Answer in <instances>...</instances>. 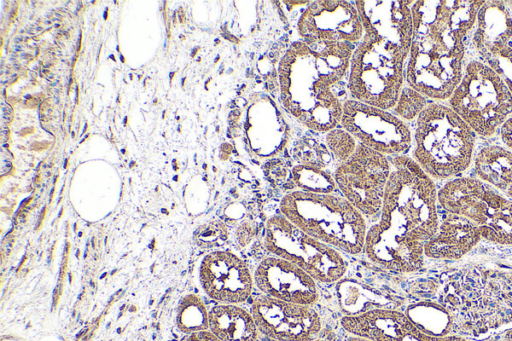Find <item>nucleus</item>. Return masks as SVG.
Wrapping results in <instances>:
<instances>
[{"label":"nucleus","mask_w":512,"mask_h":341,"mask_svg":"<svg viewBox=\"0 0 512 341\" xmlns=\"http://www.w3.org/2000/svg\"><path fill=\"white\" fill-rule=\"evenodd\" d=\"M337 293L343 316L359 315L380 308L396 309L388 298L356 282L339 281Z\"/></svg>","instance_id":"obj_21"},{"label":"nucleus","mask_w":512,"mask_h":341,"mask_svg":"<svg viewBox=\"0 0 512 341\" xmlns=\"http://www.w3.org/2000/svg\"><path fill=\"white\" fill-rule=\"evenodd\" d=\"M392 171L375 222L383 230L424 245L438 231V191L433 179L407 155L390 158Z\"/></svg>","instance_id":"obj_3"},{"label":"nucleus","mask_w":512,"mask_h":341,"mask_svg":"<svg viewBox=\"0 0 512 341\" xmlns=\"http://www.w3.org/2000/svg\"><path fill=\"white\" fill-rule=\"evenodd\" d=\"M273 341V340H272Z\"/></svg>","instance_id":"obj_39"},{"label":"nucleus","mask_w":512,"mask_h":341,"mask_svg":"<svg viewBox=\"0 0 512 341\" xmlns=\"http://www.w3.org/2000/svg\"><path fill=\"white\" fill-rule=\"evenodd\" d=\"M255 287L278 300L313 306L320 298L317 281L291 261L275 255L262 258L253 272Z\"/></svg>","instance_id":"obj_16"},{"label":"nucleus","mask_w":512,"mask_h":341,"mask_svg":"<svg viewBox=\"0 0 512 341\" xmlns=\"http://www.w3.org/2000/svg\"><path fill=\"white\" fill-rule=\"evenodd\" d=\"M279 209L315 239L350 255L363 253L366 218L342 195L289 191L281 198Z\"/></svg>","instance_id":"obj_6"},{"label":"nucleus","mask_w":512,"mask_h":341,"mask_svg":"<svg viewBox=\"0 0 512 341\" xmlns=\"http://www.w3.org/2000/svg\"><path fill=\"white\" fill-rule=\"evenodd\" d=\"M200 282L205 293L224 304H242L255 287L248 264L230 250L208 253L200 265Z\"/></svg>","instance_id":"obj_15"},{"label":"nucleus","mask_w":512,"mask_h":341,"mask_svg":"<svg viewBox=\"0 0 512 341\" xmlns=\"http://www.w3.org/2000/svg\"><path fill=\"white\" fill-rule=\"evenodd\" d=\"M448 104L476 135L490 138L512 115V92L491 67L474 59L465 64Z\"/></svg>","instance_id":"obj_7"},{"label":"nucleus","mask_w":512,"mask_h":341,"mask_svg":"<svg viewBox=\"0 0 512 341\" xmlns=\"http://www.w3.org/2000/svg\"><path fill=\"white\" fill-rule=\"evenodd\" d=\"M340 126L359 143L386 156L406 155L413 143L407 122L393 112L348 98Z\"/></svg>","instance_id":"obj_11"},{"label":"nucleus","mask_w":512,"mask_h":341,"mask_svg":"<svg viewBox=\"0 0 512 341\" xmlns=\"http://www.w3.org/2000/svg\"><path fill=\"white\" fill-rule=\"evenodd\" d=\"M392 163L388 156L358 142L354 153L334 169L337 189L365 218L377 221Z\"/></svg>","instance_id":"obj_10"},{"label":"nucleus","mask_w":512,"mask_h":341,"mask_svg":"<svg viewBox=\"0 0 512 341\" xmlns=\"http://www.w3.org/2000/svg\"><path fill=\"white\" fill-rule=\"evenodd\" d=\"M480 239L478 228L469 220L444 211L437 233L424 246V254L435 259H456Z\"/></svg>","instance_id":"obj_18"},{"label":"nucleus","mask_w":512,"mask_h":341,"mask_svg":"<svg viewBox=\"0 0 512 341\" xmlns=\"http://www.w3.org/2000/svg\"><path fill=\"white\" fill-rule=\"evenodd\" d=\"M325 144L339 164L354 153L358 141L349 132L338 126L326 133Z\"/></svg>","instance_id":"obj_27"},{"label":"nucleus","mask_w":512,"mask_h":341,"mask_svg":"<svg viewBox=\"0 0 512 341\" xmlns=\"http://www.w3.org/2000/svg\"><path fill=\"white\" fill-rule=\"evenodd\" d=\"M178 15H179L180 22L183 23L185 20V16H184V13L182 12V8L179 9Z\"/></svg>","instance_id":"obj_34"},{"label":"nucleus","mask_w":512,"mask_h":341,"mask_svg":"<svg viewBox=\"0 0 512 341\" xmlns=\"http://www.w3.org/2000/svg\"><path fill=\"white\" fill-rule=\"evenodd\" d=\"M428 103L427 97L407 85L403 87L392 110L397 117L407 122L417 119Z\"/></svg>","instance_id":"obj_26"},{"label":"nucleus","mask_w":512,"mask_h":341,"mask_svg":"<svg viewBox=\"0 0 512 341\" xmlns=\"http://www.w3.org/2000/svg\"><path fill=\"white\" fill-rule=\"evenodd\" d=\"M292 159L296 164L329 169L330 163L335 159L326 146L313 139L298 141L292 149Z\"/></svg>","instance_id":"obj_25"},{"label":"nucleus","mask_w":512,"mask_h":341,"mask_svg":"<svg viewBox=\"0 0 512 341\" xmlns=\"http://www.w3.org/2000/svg\"><path fill=\"white\" fill-rule=\"evenodd\" d=\"M76 102H78V86H76Z\"/></svg>","instance_id":"obj_35"},{"label":"nucleus","mask_w":512,"mask_h":341,"mask_svg":"<svg viewBox=\"0 0 512 341\" xmlns=\"http://www.w3.org/2000/svg\"><path fill=\"white\" fill-rule=\"evenodd\" d=\"M356 46L300 39L281 57L277 79L282 105L312 132L327 133L340 126Z\"/></svg>","instance_id":"obj_1"},{"label":"nucleus","mask_w":512,"mask_h":341,"mask_svg":"<svg viewBox=\"0 0 512 341\" xmlns=\"http://www.w3.org/2000/svg\"><path fill=\"white\" fill-rule=\"evenodd\" d=\"M404 313L417 328L429 335L448 336L453 330V318L443 305L419 302L409 305Z\"/></svg>","instance_id":"obj_22"},{"label":"nucleus","mask_w":512,"mask_h":341,"mask_svg":"<svg viewBox=\"0 0 512 341\" xmlns=\"http://www.w3.org/2000/svg\"><path fill=\"white\" fill-rule=\"evenodd\" d=\"M363 253L373 264L398 273L417 271L425 256L423 245L396 237L376 223L368 227Z\"/></svg>","instance_id":"obj_17"},{"label":"nucleus","mask_w":512,"mask_h":341,"mask_svg":"<svg viewBox=\"0 0 512 341\" xmlns=\"http://www.w3.org/2000/svg\"><path fill=\"white\" fill-rule=\"evenodd\" d=\"M411 43L365 30L350 61L349 97L392 110L404 87Z\"/></svg>","instance_id":"obj_5"},{"label":"nucleus","mask_w":512,"mask_h":341,"mask_svg":"<svg viewBox=\"0 0 512 341\" xmlns=\"http://www.w3.org/2000/svg\"><path fill=\"white\" fill-rule=\"evenodd\" d=\"M176 324L185 334L209 329V311L204 302L193 294L185 296L178 306Z\"/></svg>","instance_id":"obj_24"},{"label":"nucleus","mask_w":512,"mask_h":341,"mask_svg":"<svg viewBox=\"0 0 512 341\" xmlns=\"http://www.w3.org/2000/svg\"><path fill=\"white\" fill-rule=\"evenodd\" d=\"M347 341H372V340H369V339H366V338H363V337H358V336L350 335L347 338Z\"/></svg>","instance_id":"obj_33"},{"label":"nucleus","mask_w":512,"mask_h":341,"mask_svg":"<svg viewBox=\"0 0 512 341\" xmlns=\"http://www.w3.org/2000/svg\"><path fill=\"white\" fill-rule=\"evenodd\" d=\"M297 33L304 41L348 42L362 40L364 30L352 2L343 0L313 1L301 13Z\"/></svg>","instance_id":"obj_14"},{"label":"nucleus","mask_w":512,"mask_h":341,"mask_svg":"<svg viewBox=\"0 0 512 341\" xmlns=\"http://www.w3.org/2000/svg\"><path fill=\"white\" fill-rule=\"evenodd\" d=\"M209 330L221 341H260L252 313L240 304L213 306L209 310Z\"/></svg>","instance_id":"obj_19"},{"label":"nucleus","mask_w":512,"mask_h":341,"mask_svg":"<svg viewBox=\"0 0 512 341\" xmlns=\"http://www.w3.org/2000/svg\"><path fill=\"white\" fill-rule=\"evenodd\" d=\"M288 182L294 190L311 193H335L337 186L334 172L302 164H294L289 171Z\"/></svg>","instance_id":"obj_23"},{"label":"nucleus","mask_w":512,"mask_h":341,"mask_svg":"<svg viewBox=\"0 0 512 341\" xmlns=\"http://www.w3.org/2000/svg\"><path fill=\"white\" fill-rule=\"evenodd\" d=\"M476 136L448 105L429 101L416 119L412 158L432 179L460 177L471 165Z\"/></svg>","instance_id":"obj_4"},{"label":"nucleus","mask_w":512,"mask_h":341,"mask_svg":"<svg viewBox=\"0 0 512 341\" xmlns=\"http://www.w3.org/2000/svg\"><path fill=\"white\" fill-rule=\"evenodd\" d=\"M438 204L445 212L469 220L481 238L512 244V200L479 178L449 180L438 191Z\"/></svg>","instance_id":"obj_8"},{"label":"nucleus","mask_w":512,"mask_h":341,"mask_svg":"<svg viewBox=\"0 0 512 341\" xmlns=\"http://www.w3.org/2000/svg\"><path fill=\"white\" fill-rule=\"evenodd\" d=\"M229 238V230L222 221H211L200 226L195 234L196 244L205 249L218 248L226 243Z\"/></svg>","instance_id":"obj_28"},{"label":"nucleus","mask_w":512,"mask_h":341,"mask_svg":"<svg viewBox=\"0 0 512 341\" xmlns=\"http://www.w3.org/2000/svg\"><path fill=\"white\" fill-rule=\"evenodd\" d=\"M477 178L493 186L512 200V151L490 144L482 147L474 158Z\"/></svg>","instance_id":"obj_20"},{"label":"nucleus","mask_w":512,"mask_h":341,"mask_svg":"<svg viewBox=\"0 0 512 341\" xmlns=\"http://www.w3.org/2000/svg\"><path fill=\"white\" fill-rule=\"evenodd\" d=\"M504 1H484L478 11L472 45L512 92V10Z\"/></svg>","instance_id":"obj_13"},{"label":"nucleus","mask_w":512,"mask_h":341,"mask_svg":"<svg viewBox=\"0 0 512 341\" xmlns=\"http://www.w3.org/2000/svg\"><path fill=\"white\" fill-rule=\"evenodd\" d=\"M503 341H512V328L506 330L502 336Z\"/></svg>","instance_id":"obj_32"},{"label":"nucleus","mask_w":512,"mask_h":341,"mask_svg":"<svg viewBox=\"0 0 512 341\" xmlns=\"http://www.w3.org/2000/svg\"><path fill=\"white\" fill-rule=\"evenodd\" d=\"M87 126H88V124L86 123V124H85V127H84V129H83V133H82V134H84V132L86 131Z\"/></svg>","instance_id":"obj_36"},{"label":"nucleus","mask_w":512,"mask_h":341,"mask_svg":"<svg viewBox=\"0 0 512 341\" xmlns=\"http://www.w3.org/2000/svg\"><path fill=\"white\" fill-rule=\"evenodd\" d=\"M263 244L268 253L293 262L320 283L338 282L348 269L341 251L308 235L281 213L267 220Z\"/></svg>","instance_id":"obj_9"},{"label":"nucleus","mask_w":512,"mask_h":341,"mask_svg":"<svg viewBox=\"0 0 512 341\" xmlns=\"http://www.w3.org/2000/svg\"><path fill=\"white\" fill-rule=\"evenodd\" d=\"M484 1H414L413 38L406 64L407 85L431 101L448 100L465 63V39Z\"/></svg>","instance_id":"obj_2"},{"label":"nucleus","mask_w":512,"mask_h":341,"mask_svg":"<svg viewBox=\"0 0 512 341\" xmlns=\"http://www.w3.org/2000/svg\"><path fill=\"white\" fill-rule=\"evenodd\" d=\"M499 133L504 146L512 151V117L502 125Z\"/></svg>","instance_id":"obj_31"},{"label":"nucleus","mask_w":512,"mask_h":341,"mask_svg":"<svg viewBox=\"0 0 512 341\" xmlns=\"http://www.w3.org/2000/svg\"><path fill=\"white\" fill-rule=\"evenodd\" d=\"M107 10L108 9H106V11H105L104 19H107Z\"/></svg>","instance_id":"obj_37"},{"label":"nucleus","mask_w":512,"mask_h":341,"mask_svg":"<svg viewBox=\"0 0 512 341\" xmlns=\"http://www.w3.org/2000/svg\"><path fill=\"white\" fill-rule=\"evenodd\" d=\"M181 341H221L209 329L186 334Z\"/></svg>","instance_id":"obj_30"},{"label":"nucleus","mask_w":512,"mask_h":341,"mask_svg":"<svg viewBox=\"0 0 512 341\" xmlns=\"http://www.w3.org/2000/svg\"><path fill=\"white\" fill-rule=\"evenodd\" d=\"M249 310L260 333L273 341H315L322 331L321 316L313 306L262 294Z\"/></svg>","instance_id":"obj_12"},{"label":"nucleus","mask_w":512,"mask_h":341,"mask_svg":"<svg viewBox=\"0 0 512 341\" xmlns=\"http://www.w3.org/2000/svg\"><path fill=\"white\" fill-rule=\"evenodd\" d=\"M127 118H128V117H125V119H124V125H126Z\"/></svg>","instance_id":"obj_38"},{"label":"nucleus","mask_w":512,"mask_h":341,"mask_svg":"<svg viewBox=\"0 0 512 341\" xmlns=\"http://www.w3.org/2000/svg\"><path fill=\"white\" fill-rule=\"evenodd\" d=\"M255 235L254 227L249 222H243L236 230L235 237L241 246H247Z\"/></svg>","instance_id":"obj_29"}]
</instances>
